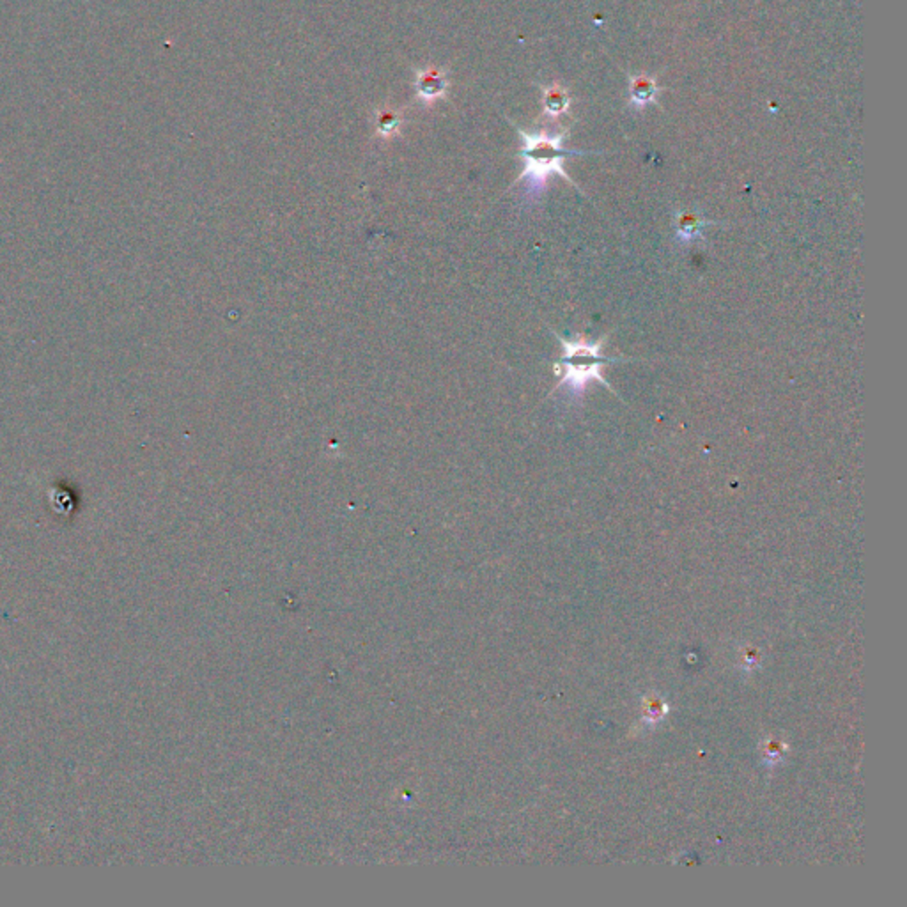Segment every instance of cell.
I'll return each instance as SVG.
<instances>
[{"mask_svg":"<svg viewBox=\"0 0 907 907\" xmlns=\"http://www.w3.org/2000/svg\"><path fill=\"white\" fill-rule=\"evenodd\" d=\"M657 92H659V85L655 83V80L652 76H648V74L629 76L631 105H634L638 110H641L648 103H654Z\"/></svg>","mask_w":907,"mask_h":907,"instance_id":"5b68a950","label":"cell"},{"mask_svg":"<svg viewBox=\"0 0 907 907\" xmlns=\"http://www.w3.org/2000/svg\"><path fill=\"white\" fill-rule=\"evenodd\" d=\"M517 133L521 135L523 147H521V159L524 163L521 175L517 181H526L528 191L537 195L546 188V182L551 175L558 174L570 184L572 179L563 170V159L567 156H579L585 154V151H572L565 149L562 145L565 133L562 135H546V133H526L521 128H517Z\"/></svg>","mask_w":907,"mask_h":907,"instance_id":"6da1fadb","label":"cell"},{"mask_svg":"<svg viewBox=\"0 0 907 907\" xmlns=\"http://www.w3.org/2000/svg\"><path fill=\"white\" fill-rule=\"evenodd\" d=\"M606 337L608 335H604L602 338H599L595 342H590L585 338L565 340V338L558 337V340L562 344V354L556 363V367L560 368V381L556 383L554 390L567 386L574 399H579L583 395V391L590 381H599L611 390L609 383L602 377L601 368L604 365H609L615 361H625V360L604 356L601 353Z\"/></svg>","mask_w":907,"mask_h":907,"instance_id":"7a4b0ae2","label":"cell"},{"mask_svg":"<svg viewBox=\"0 0 907 907\" xmlns=\"http://www.w3.org/2000/svg\"><path fill=\"white\" fill-rule=\"evenodd\" d=\"M542 105H544V115L547 117H558L569 110L570 99L569 92L560 85H549L542 87Z\"/></svg>","mask_w":907,"mask_h":907,"instance_id":"8992f818","label":"cell"},{"mask_svg":"<svg viewBox=\"0 0 907 907\" xmlns=\"http://www.w3.org/2000/svg\"><path fill=\"white\" fill-rule=\"evenodd\" d=\"M374 120H376L377 135L388 138V136H391V135H395L399 131L402 117H400L399 112H395L391 108H383V110L376 112Z\"/></svg>","mask_w":907,"mask_h":907,"instance_id":"52a82bcc","label":"cell"},{"mask_svg":"<svg viewBox=\"0 0 907 907\" xmlns=\"http://www.w3.org/2000/svg\"><path fill=\"white\" fill-rule=\"evenodd\" d=\"M716 225V221L707 220L698 211H677L673 216V230L675 237L680 244H693L703 237V232Z\"/></svg>","mask_w":907,"mask_h":907,"instance_id":"3957f363","label":"cell"},{"mask_svg":"<svg viewBox=\"0 0 907 907\" xmlns=\"http://www.w3.org/2000/svg\"><path fill=\"white\" fill-rule=\"evenodd\" d=\"M415 89L416 96L425 103L432 105L436 99H441L446 96L448 90V78L446 74L438 67H425L416 71L415 78Z\"/></svg>","mask_w":907,"mask_h":907,"instance_id":"277c9868","label":"cell"}]
</instances>
